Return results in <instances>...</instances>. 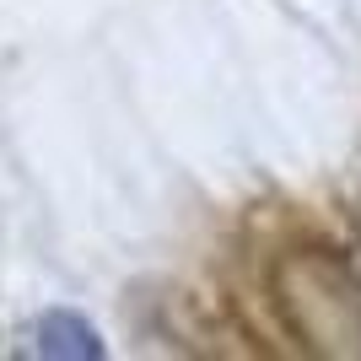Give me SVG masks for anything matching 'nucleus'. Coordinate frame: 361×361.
I'll use <instances>...</instances> for the list:
<instances>
[{
    "mask_svg": "<svg viewBox=\"0 0 361 361\" xmlns=\"http://www.w3.org/2000/svg\"><path fill=\"white\" fill-rule=\"evenodd\" d=\"M264 286L281 329L307 356L361 361V270L340 248L318 243L281 248L264 270Z\"/></svg>",
    "mask_w": 361,
    "mask_h": 361,
    "instance_id": "1",
    "label": "nucleus"
},
{
    "mask_svg": "<svg viewBox=\"0 0 361 361\" xmlns=\"http://www.w3.org/2000/svg\"><path fill=\"white\" fill-rule=\"evenodd\" d=\"M38 350H44V356H103V340L92 334L87 318L49 313L44 324H38Z\"/></svg>",
    "mask_w": 361,
    "mask_h": 361,
    "instance_id": "2",
    "label": "nucleus"
}]
</instances>
